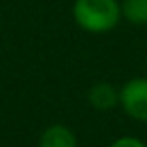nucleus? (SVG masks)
Segmentation results:
<instances>
[{"instance_id":"f257e3e1","label":"nucleus","mask_w":147,"mask_h":147,"mask_svg":"<svg viewBox=\"0 0 147 147\" xmlns=\"http://www.w3.org/2000/svg\"><path fill=\"white\" fill-rule=\"evenodd\" d=\"M73 20L91 34H105L121 22L119 0H75Z\"/></svg>"},{"instance_id":"f03ea898","label":"nucleus","mask_w":147,"mask_h":147,"mask_svg":"<svg viewBox=\"0 0 147 147\" xmlns=\"http://www.w3.org/2000/svg\"><path fill=\"white\" fill-rule=\"evenodd\" d=\"M119 107L127 117L147 123V79L135 77L119 89Z\"/></svg>"},{"instance_id":"7ed1b4c3","label":"nucleus","mask_w":147,"mask_h":147,"mask_svg":"<svg viewBox=\"0 0 147 147\" xmlns=\"http://www.w3.org/2000/svg\"><path fill=\"white\" fill-rule=\"evenodd\" d=\"M38 147H79V141L71 127L63 123H55L40 133Z\"/></svg>"},{"instance_id":"20e7f679","label":"nucleus","mask_w":147,"mask_h":147,"mask_svg":"<svg viewBox=\"0 0 147 147\" xmlns=\"http://www.w3.org/2000/svg\"><path fill=\"white\" fill-rule=\"evenodd\" d=\"M89 105L97 111H109L119 105V89H115L107 81H99L89 89Z\"/></svg>"},{"instance_id":"39448f33","label":"nucleus","mask_w":147,"mask_h":147,"mask_svg":"<svg viewBox=\"0 0 147 147\" xmlns=\"http://www.w3.org/2000/svg\"><path fill=\"white\" fill-rule=\"evenodd\" d=\"M121 18L133 26H147V0H123Z\"/></svg>"},{"instance_id":"423d86ee","label":"nucleus","mask_w":147,"mask_h":147,"mask_svg":"<svg viewBox=\"0 0 147 147\" xmlns=\"http://www.w3.org/2000/svg\"><path fill=\"white\" fill-rule=\"evenodd\" d=\"M109 147H147L145 141H141L139 137H131V135H125V137H119L115 139Z\"/></svg>"}]
</instances>
